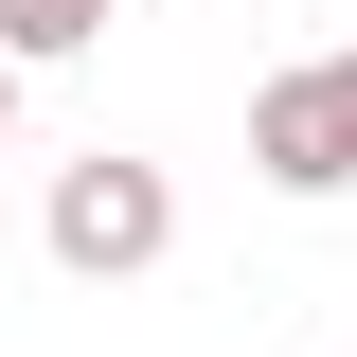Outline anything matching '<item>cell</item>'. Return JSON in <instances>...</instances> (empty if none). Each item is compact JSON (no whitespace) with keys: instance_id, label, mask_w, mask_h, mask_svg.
I'll list each match as a JSON object with an SVG mask.
<instances>
[{"instance_id":"6da1fadb","label":"cell","mask_w":357,"mask_h":357,"mask_svg":"<svg viewBox=\"0 0 357 357\" xmlns=\"http://www.w3.org/2000/svg\"><path fill=\"white\" fill-rule=\"evenodd\" d=\"M36 250L72 268V286H143V268L178 250V178H161V161H126V143H89V161H54Z\"/></svg>"},{"instance_id":"7a4b0ae2","label":"cell","mask_w":357,"mask_h":357,"mask_svg":"<svg viewBox=\"0 0 357 357\" xmlns=\"http://www.w3.org/2000/svg\"><path fill=\"white\" fill-rule=\"evenodd\" d=\"M250 178L268 197H357V54H286L250 89Z\"/></svg>"},{"instance_id":"277c9868","label":"cell","mask_w":357,"mask_h":357,"mask_svg":"<svg viewBox=\"0 0 357 357\" xmlns=\"http://www.w3.org/2000/svg\"><path fill=\"white\" fill-rule=\"evenodd\" d=\"M0 143H18V72H0Z\"/></svg>"},{"instance_id":"3957f363","label":"cell","mask_w":357,"mask_h":357,"mask_svg":"<svg viewBox=\"0 0 357 357\" xmlns=\"http://www.w3.org/2000/svg\"><path fill=\"white\" fill-rule=\"evenodd\" d=\"M126 0H0V72H54V54H107Z\"/></svg>"}]
</instances>
